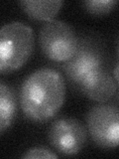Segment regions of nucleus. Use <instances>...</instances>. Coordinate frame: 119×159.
<instances>
[{"label":"nucleus","mask_w":119,"mask_h":159,"mask_svg":"<svg viewBox=\"0 0 119 159\" xmlns=\"http://www.w3.org/2000/svg\"><path fill=\"white\" fill-rule=\"evenodd\" d=\"M66 82L52 68L36 70L24 80L20 89V106L29 120L47 122L53 119L66 101Z\"/></svg>","instance_id":"obj_1"},{"label":"nucleus","mask_w":119,"mask_h":159,"mask_svg":"<svg viewBox=\"0 0 119 159\" xmlns=\"http://www.w3.org/2000/svg\"><path fill=\"white\" fill-rule=\"evenodd\" d=\"M35 47L33 29L27 24L13 21L0 30V71L10 74L21 69L32 56Z\"/></svg>","instance_id":"obj_2"},{"label":"nucleus","mask_w":119,"mask_h":159,"mask_svg":"<svg viewBox=\"0 0 119 159\" xmlns=\"http://www.w3.org/2000/svg\"><path fill=\"white\" fill-rule=\"evenodd\" d=\"M78 41L74 29L61 20L45 22L39 32V45L43 54L58 63L67 62L73 56Z\"/></svg>","instance_id":"obj_3"},{"label":"nucleus","mask_w":119,"mask_h":159,"mask_svg":"<svg viewBox=\"0 0 119 159\" xmlns=\"http://www.w3.org/2000/svg\"><path fill=\"white\" fill-rule=\"evenodd\" d=\"M88 134L95 145L111 149L119 146V107L114 104H96L86 113Z\"/></svg>","instance_id":"obj_4"},{"label":"nucleus","mask_w":119,"mask_h":159,"mask_svg":"<svg viewBox=\"0 0 119 159\" xmlns=\"http://www.w3.org/2000/svg\"><path fill=\"white\" fill-rule=\"evenodd\" d=\"M48 139L52 147L64 155H76L86 146L87 131L83 124L72 116H59L51 123Z\"/></svg>","instance_id":"obj_5"},{"label":"nucleus","mask_w":119,"mask_h":159,"mask_svg":"<svg viewBox=\"0 0 119 159\" xmlns=\"http://www.w3.org/2000/svg\"><path fill=\"white\" fill-rule=\"evenodd\" d=\"M101 67H104V54L101 47L88 37L79 39L74 55L62 65L69 83L77 87L89 73Z\"/></svg>","instance_id":"obj_6"},{"label":"nucleus","mask_w":119,"mask_h":159,"mask_svg":"<svg viewBox=\"0 0 119 159\" xmlns=\"http://www.w3.org/2000/svg\"><path fill=\"white\" fill-rule=\"evenodd\" d=\"M78 89L87 98L98 103L110 101L118 89L113 75L104 67L89 73L78 86Z\"/></svg>","instance_id":"obj_7"},{"label":"nucleus","mask_w":119,"mask_h":159,"mask_svg":"<svg viewBox=\"0 0 119 159\" xmlns=\"http://www.w3.org/2000/svg\"><path fill=\"white\" fill-rule=\"evenodd\" d=\"M62 0H22L19 5L30 18L38 21H51L63 6Z\"/></svg>","instance_id":"obj_8"},{"label":"nucleus","mask_w":119,"mask_h":159,"mask_svg":"<svg viewBox=\"0 0 119 159\" xmlns=\"http://www.w3.org/2000/svg\"><path fill=\"white\" fill-rule=\"evenodd\" d=\"M17 114V98L14 89L8 84H0V132L11 126Z\"/></svg>","instance_id":"obj_9"},{"label":"nucleus","mask_w":119,"mask_h":159,"mask_svg":"<svg viewBox=\"0 0 119 159\" xmlns=\"http://www.w3.org/2000/svg\"><path fill=\"white\" fill-rule=\"evenodd\" d=\"M116 4L117 1L115 0H87L82 2V6L89 14L102 16L110 13Z\"/></svg>","instance_id":"obj_10"},{"label":"nucleus","mask_w":119,"mask_h":159,"mask_svg":"<svg viewBox=\"0 0 119 159\" xmlns=\"http://www.w3.org/2000/svg\"><path fill=\"white\" fill-rule=\"evenodd\" d=\"M25 159H31V158H57L58 155L54 153L52 150L46 147H33L30 148L29 150L22 156Z\"/></svg>","instance_id":"obj_11"},{"label":"nucleus","mask_w":119,"mask_h":159,"mask_svg":"<svg viewBox=\"0 0 119 159\" xmlns=\"http://www.w3.org/2000/svg\"><path fill=\"white\" fill-rule=\"evenodd\" d=\"M112 75L114 79H115L116 84H117V88L119 89V62L115 64V66L113 68V71H112ZM117 101L119 102V92H118V96H117Z\"/></svg>","instance_id":"obj_12"},{"label":"nucleus","mask_w":119,"mask_h":159,"mask_svg":"<svg viewBox=\"0 0 119 159\" xmlns=\"http://www.w3.org/2000/svg\"><path fill=\"white\" fill-rule=\"evenodd\" d=\"M117 56L119 58V39H118V42H117Z\"/></svg>","instance_id":"obj_13"}]
</instances>
